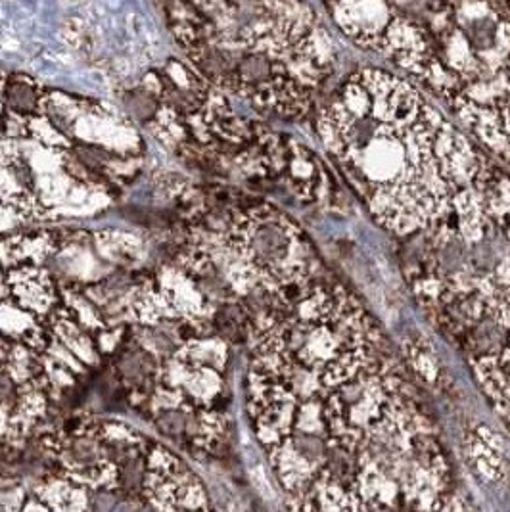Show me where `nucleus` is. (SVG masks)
<instances>
[{"mask_svg": "<svg viewBox=\"0 0 510 512\" xmlns=\"http://www.w3.org/2000/svg\"><path fill=\"white\" fill-rule=\"evenodd\" d=\"M16 403V388L14 380L6 373H0V405H14Z\"/></svg>", "mask_w": 510, "mask_h": 512, "instance_id": "nucleus-8", "label": "nucleus"}, {"mask_svg": "<svg viewBox=\"0 0 510 512\" xmlns=\"http://www.w3.org/2000/svg\"><path fill=\"white\" fill-rule=\"evenodd\" d=\"M160 432L173 438V440H179L181 443H188L194 438V432H196V422L183 411H177V409H171V411H163L162 415L156 420Z\"/></svg>", "mask_w": 510, "mask_h": 512, "instance_id": "nucleus-5", "label": "nucleus"}, {"mask_svg": "<svg viewBox=\"0 0 510 512\" xmlns=\"http://www.w3.org/2000/svg\"><path fill=\"white\" fill-rule=\"evenodd\" d=\"M351 41L417 79L474 137L510 110V0H321Z\"/></svg>", "mask_w": 510, "mask_h": 512, "instance_id": "nucleus-3", "label": "nucleus"}, {"mask_svg": "<svg viewBox=\"0 0 510 512\" xmlns=\"http://www.w3.org/2000/svg\"><path fill=\"white\" fill-rule=\"evenodd\" d=\"M190 66L255 112L303 119L336 71V41L305 0H163Z\"/></svg>", "mask_w": 510, "mask_h": 512, "instance_id": "nucleus-4", "label": "nucleus"}, {"mask_svg": "<svg viewBox=\"0 0 510 512\" xmlns=\"http://www.w3.org/2000/svg\"><path fill=\"white\" fill-rule=\"evenodd\" d=\"M68 457L79 468H91L98 463L100 447L91 436H75L68 445Z\"/></svg>", "mask_w": 510, "mask_h": 512, "instance_id": "nucleus-7", "label": "nucleus"}, {"mask_svg": "<svg viewBox=\"0 0 510 512\" xmlns=\"http://www.w3.org/2000/svg\"><path fill=\"white\" fill-rule=\"evenodd\" d=\"M119 369H121V374L125 376V380L135 384L137 388H146L152 382L154 367H152L150 357L146 353H142V351H129V353H125Z\"/></svg>", "mask_w": 510, "mask_h": 512, "instance_id": "nucleus-6", "label": "nucleus"}, {"mask_svg": "<svg viewBox=\"0 0 510 512\" xmlns=\"http://www.w3.org/2000/svg\"><path fill=\"white\" fill-rule=\"evenodd\" d=\"M317 129L374 219L399 236L436 229L487 169L413 83L380 68L349 73L321 104Z\"/></svg>", "mask_w": 510, "mask_h": 512, "instance_id": "nucleus-2", "label": "nucleus"}, {"mask_svg": "<svg viewBox=\"0 0 510 512\" xmlns=\"http://www.w3.org/2000/svg\"><path fill=\"white\" fill-rule=\"evenodd\" d=\"M261 315L255 417L296 507L453 509L436 428L361 303L305 280Z\"/></svg>", "mask_w": 510, "mask_h": 512, "instance_id": "nucleus-1", "label": "nucleus"}]
</instances>
